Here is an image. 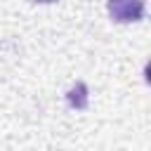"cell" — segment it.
I'll return each mask as SVG.
<instances>
[{"label":"cell","mask_w":151,"mask_h":151,"mask_svg":"<svg viewBox=\"0 0 151 151\" xmlns=\"http://www.w3.org/2000/svg\"><path fill=\"white\" fill-rule=\"evenodd\" d=\"M106 7H109V14L120 24L139 21L144 17V12H146L144 0H109Z\"/></svg>","instance_id":"6da1fadb"},{"label":"cell","mask_w":151,"mask_h":151,"mask_svg":"<svg viewBox=\"0 0 151 151\" xmlns=\"http://www.w3.org/2000/svg\"><path fill=\"white\" fill-rule=\"evenodd\" d=\"M66 101H68L71 109L85 111V109H87V101H90V97H87V85H85L83 80H78V83L66 92Z\"/></svg>","instance_id":"7a4b0ae2"},{"label":"cell","mask_w":151,"mask_h":151,"mask_svg":"<svg viewBox=\"0 0 151 151\" xmlns=\"http://www.w3.org/2000/svg\"><path fill=\"white\" fill-rule=\"evenodd\" d=\"M144 76H146V83L151 85V61L146 64V68H144Z\"/></svg>","instance_id":"3957f363"},{"label":"cell","mask_w":151,"mask_h":151,"mask_svg":"<svg viewBox=\"0 0 151 151\" xmlns=\"http://www.w3.org/2000/svg\"><path fill=\"white\" fill-rule=\"evenodd\" d=\"M31 2H40V5H52V2H57V0H31Z\"/></svg>","instance_id":"277c9868"}]
</instances>
